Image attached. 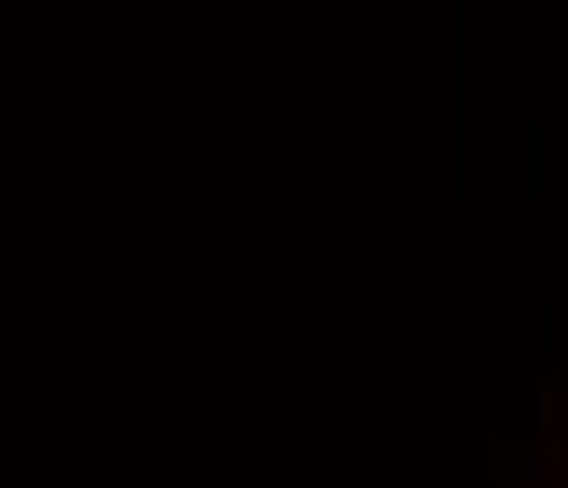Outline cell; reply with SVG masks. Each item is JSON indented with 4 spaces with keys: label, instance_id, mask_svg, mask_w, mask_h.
<instances>
[]
</instances>
